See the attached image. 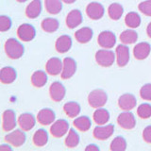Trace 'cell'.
<instances>
[{
	"label": "cell",
	"mask_w": 151,
	"mask_h": 151,
	"mask_svg": "<svg viewBox=\"0 0 151 151\" xmlns=\"http://www.w3.org/2000/svg\"><path fill=\"white\" fill-rule=\"evenodd\" d=\"M143 139L145 143L151 144V126H147L143 131Z\"/></svg>",
	"instance_id": "cell-41"
},
{
	"label": "cell",
	"mask_w": 151,
	"mask_h": 151,
	"mask_svg": "<svg viewBox=\"0 0 151 151\" xmlns=\"http://www.w3.org/2000/svg\"><path fill=\"white\" fill-rule=\"evenodd\" d=\"M139 11L146 16H151V0H145L138 5Z\"/></svg>",
	"instance_id": "cell-38"
},
{
	"label": "cell",
	"mask_w": 151,
	"mask_h": 151,
	"mask_svg": "<svg viewBox=\"0 0 151 151\" xmlns=\"http://www.w3.org/2000/svg\"><path fill=\"white\" fill-rule=\"evenodd\" d=\"M24 131L25 130H23V129L13 130L11 133H9L5 136V141H6L8 144L15 146V147H19V146H21L25 144V142L27 140V136Z\"/></svg>",
	"instance_id": "cell-4"
},
{
	"label": "cell",
	"mask_w": 151,
	"mask_h": 151,
	"mask_svg": "<svg viewBox=\"0 0 151 151\" xmlns=\"http://www.w3.org/2000/svg\"><path fill=\"white\" fill-rule=\"evenodd\" d=\"M47 79H48L47 74L45 71H42V70L35 71L31 76V83L33 86H35L37 88L44 87L47 82Z\"/></svg>",
	"instance_id": "cell-25"
},
{
	"label": "cell",
	"mask_w": 151,
	"mask_h": 151,
	"mask_svg": "<svg viewBox=\"0 0 151 151\" xmlns=\"http://www.w3.org/2000/svg\"><path fill=\"white\" fill-rule=\"evenodd\" d=\"M111 150L112 151H125L127 149V141L124 137L117 136L112 140L111 144Z\"/></svg>",
	"instance_id": "cell-36"
},
{
	"label": "cell",
	"mask_w": 151,
	"mask_h": 151,
	"mask_svg": "<svg viewBox=\"0 0 151 151\" xmlns=\"http://www.w3.org/2000/svg\"><path fill=\"white\" fill-rule=\"evenodd\" d=\"M138 40V34L135 30L127 29L123 31L120 34V41L124 45H132L135 44Z\"/></svg>",
	"instance_id": "cell-33"
},
{
	"label": "cell",
	"mask_w": 151,
	"mask_h": 151,
	"mask_svg": "<svg viewBox=\"0 0 151 151\" xmlns=\"http://www.w3.org/2000/svg\"><path fill=\"white\" fill-rule=\"evenodd\" d=\"M123 13H124V8L119 3H112L110 5V7L108 9V14L111 20H119L122 17Z\"/></svg>",
	"instance_id": "cell-32"
},
{
	"label": "cell",
	"mask_w": 151,
	"mask_h": 151,
	"mask_svg": "<svg viewBox=\"0 0 151 151\" xmlns=\"http://www.w3.org/2000/svg\"><path fill=\"white\" fill-rule=\"evenodd\" d=\"M73 125L74 127H76V129H78V130L82 132H85L91 129L92 122L88 116L83 115V116H79L76 118L73 122Z\"/></svg>",
	"instance_id": "cell-27"
},
{
	"label": "cell",
	"mask_w": 151,
	"mask_h": 151,
	"mask_svg": "<svg viewBox=\"0 0 151 151\" xmlns=\"http://www.w3.org/2000/svg\"><path fill=\"white\" fill-rule=\"evenodd\" d=\"M24 46L18 40L9 38L5 42V52L9 59L18 60L24 55Z\"/></svg>",
	"instance_id": "cell-1"
},
{
	"label": "cell",
	"mask_w": 151,
	"mask_h": 151,
	"mask_svg": "<svg viewBox=\"0 0 151 151\" xmlns=\"http://www.w3.org/2000/svg\"><path fill=\"white\" fill-rule=\"evenodd\" d=\"M140 96L145 100L151 101V83L145 84L140 90Z\"/></svg>",
	"instance_id": "cell-40"
},
{
	"label": "cell",
	"mask_w": 151,
	"mask_h": 151,
	"mask_svg": "<svg viewBox=\"0 0 151 151\" xmlns=\"http://www.w3.org/2000/svg\"><path fill=\"white\" fill-rule=\"evenodd\" d=\"M146 33H147V36L151 38V22L148 24L147 27H146Z\"/></svg>",
	"instance_id": "cell-44"
},
{
	"label": "cell",
	"mask_w": 151,
	"mask_h": 151,
	"mask_svg": "<svg viewBox=\"0 0 151 151\" xmlns=\"http://www.w3.org/2000/svg\"><path fill=\"white\" fill-rule=\"evenodd\" d=\"M42 12V2L41 0H33L27 5L26 9V15L27 18L35 19Z\"/></svg>",
	"instance_id": "cell-23"
},
{
	"label": "cell",
	"mask_w": 151,
	"mask_h": 151,
	"mask_svg": "<svg viewBox=\"0 0 151 151\" xmlns=\"http://www.w3.org/2000/svg\"><path fill=\"white\" fill-rule=\"evenodd\" d=\"M82 23V13L79 9H73L66 16V26L73 29Z\"/></svg>",
	"instance_id": "cell-19"
},
{
	"label": "cell",
	"mask_w": 151,
	"mask_h": 151,
	"mask_svg": "<svg viewBox=\"0 0 151 151\" xmlns=\"http://www.w3.org/2000/svg\"><path fill=\"white\" fill-rule=\"evenodd\" d=\"M117 123L122 129H132L136 126V119L129 111H125L120 113L117 117Z\"/></svg>",
	"instance_id": "cell-6"
},
{
	"label": "cell",
	"mask_w": 151,
	"mask_h": 151,
	"mask_svg": "<svg viewBox=\"0 0 151 151\" xmlns=\"http://www.w3.org/2000/svg\"><path fill=\"white\" fill-rule=\"evenodd\" d=\"M80 106L78 102L75 101H69L64 104L63 106V111L66 113V115L70 118H75L77 117L80 113Z\"/></svg>",
	"instance_id": "cell-28"
},
{
	"label": "cell",
	"mask_w": 151,
	"mask_h": 151,
	"mask_svg": "<svg viewBox=\"0 0 151 151\" xmlns=\"http://www.w3.org/2000/svg\"><path fill=\"white\" fill-rule=\"evenodd\" d=\"M48 142V133L44 129H38L33 135V144L36 146H45Z\"/></svg>",
	"instance_id": "cell-31"
},
{
	"label": "cell",
	"mask_w": 151,
	"mask_h": 151,
	"mask_svg": "<svg viewBox=\"0 0 151 151\" xmlns=\"http://www.w3.org/2000/svg\"><path fill=\"white\" fill-rule=\"evenodd\" d=\"M96 60L97 64L102 67H110L115 61V54L113 51L105 48L98 50L96 53Z\"/></svg>",
	"instance_id": "cell-3"
},
{
	"label": "cell",
	"mask_w": 151,
	"mask_h": 151,
	"mask_svg": "<svg viewBox=\"0 0 151 151\" xmlns=\"http://www.w3.org/2000/svg\"><path fill=\"white\" fill-rule=\"evenodd\" d=\"M63 61V72L60 74V77L63 79H68L72 78L75 75L76 71H77V63H76V60L73 58H70V57H66Z\"/></svg>",
	"instance_id": "cell-14"
},
{
	"label": "cell",
	"mask_w": 151,
	"mask_h": 151,
	"mask_svg": "<svg viewBox=\"0 0 151 151\" xmlns=\"http://www.w3.org/2000/svg\"><path fill=\"white\" fill-rule=\"evenodd\" d=\"M17 2H19V3H24V2H26L27 0H16Z\"/></svg>",
	"instance_id": "cell-46"
},
{
	"label": "cell",
	"mask_w": 151,
	"mask_h": 151,
	"mask_svg": "<svg viewBox=\"0 0 151 151\" xmlns=\"http://www.w3.org/2000/svg\"><path fill=\"white\" fill-rule=\"evenodd\" d=\"M18 124L20 126V127L25 131H28L32 129L35 127L36 124V119L33 114L31 113H23L18 118Z\"/></svg>",
	"instance_id": "cell-18"
},
{
	"label": "cell",
	"mask_w": 151,
	"mask_h": 151,
	"mask_svg": "<svg viewBox=\"0 0 151 151\" xmlns=\"http://www.w3.org/2000/svg\"><path fill=\"white\" fill-rule=\"evenodd\" d=\"M125 23L127 27L130 28H137L141 25V17L137 12H130L125 17Z\"/></svg>",
	"instance_id": "cell-34"
},
{
	"label": "cell",
	"mask_w": 151,
	"mask_h": 151,
	"mask_svg": "<svg viewBox=\"0 0 151 151\" xmlns=\"http://www.w3.org/2000/svg\"><path fill=\"white\" fill-rule=\"evenodd\" d=\"M2 129L4 131H12L16 127V115L12 110H6L2 116Z\"/></svg>",
	"instance_id": "cell-10"
},
{
	"label": "cell",
	"mask_w": 151,
	"mask_h": 151,
	"mask_svg": "<svg viewBox=\"0 0 151 151\" xmlns=\"http://www.w3.org/2000/svg\"><path fill=\"white\" fill-rule=\"evenodd\" d=\"M55 118H56L55 112L52 111L51 109H48V108L42 109V110L38 112V115H37L38 122L44 126L52 124V123L55 121Z\"/></svg>",
	"instance_id": "cell-20"
},
{
	"label": "cell",
	"mask_w": 151,
	"mask_h": 151,
	"mask_svg": "<svg viewBox=\"0 0 151 151\" xmlns=\"http://www.w3.org/2000/svg\"><path fill=\"white\" fill-rule=\"evenodd\" d=\"M9 145H1V146H0V150L1 151H12V147H11V146H9Z\"/></svg>",
	"instance_id": "cell-43"
},
{
	"label": "cell",
	"mask_w": 151,
	"mask_h": 151,
	"mask_svg": "<svg viewBox=\"0 0 151 151\" xmlns=\"http://www.w3.org/2000/svg\"><path fill=\"white\" fill-rule=\"evenodd\" d=\"M114 132V127L113 125H98L93 129V137L97 140L104 141L109 139Z\"/></svg>",
	"instance_id": "cell-9"
},
{
	"label": "cell",
	"mask_w": 151,
	"mask_h": 151,
	"mask_svg": "<svg viewBox=\"0 0 151 151\" xmlns=\"http://www.w3.org/2000/svg\"><path fill=\"white\" fill-rule=\"evenodd\" d=\"M63 68V61L60 60L59 58H57V57H53V58L49 59L45 64L46 73L51 76H58L61 74Z\"/></svg>",
	"instance_id": "cell-13"
},
{
	"label": "cell",
	"mask_w": 151,
	"mask_h": 151,
	"mask_svg": "<svg viewBox=\"0 0 151 151\" xmlns=\"http://www.w3.org/2000/svg\"><path fill=\"white\" fill-rule=\"evenodd\" d=\"M49 93L52 100L55 102H60L65 96L66 89L63 86V84H61L60 81H55L50 85Z\"/></svg>",
	"instance_id": "cell-12"
},
{
	"label": "cell",
	"mask_w": 151,
	"mask_h": 151,
	"mask_svg": "<svg viewBox=\"0 0 151 151\" xmlns=\"http://www.w3.org/2000/svg\"><path fill=\"white\" fill-rule=\"evenodd\" d=\"M93 119L97 125H106V123L110 120V112L106 109L97 108L96 111L93 112Z\"/></svg>",
	"instance_id": "cell-26"
},
{
	"label": "cell",
	"mask_w": 151,
	"mask_h": 151,
	"mask_svg": "<svg viewBox=\"0 0 151 151\" xmlns=\"http://www.w3.org/2000/svg\"><path fill=\"white\" fill-rule=\"evenodd\" d=\"M45 6L47 12L50 14H59L63 9L61 0H45Z\"/></svg>",
	"instance_id": "cell-30"
},
{
	"label": "cell",
	"mask_w": 151,
	"mask_h": 151,
	"mask_svg": "<svg viewBox=\"0 0 151 151\" xmlns=\"http://www.w3.org/2000/svg\"><path fill=\"white\" fill-rule=\"evenodd\" d=\"M116 63L118 66L124 67L129 61V48L125 45H120L115 49Z\"/></svg>",
	"instance_id": "cell-15"
},
{
	"label": "cell",
	"mask_w": 151,
	"mask_h": 151,
	"mask_svg": "<svg viewBox=\"0 0 151 151\" xmlns=\"http://www.w3.org/2000/svg\"><path fill=\"white\" fill-rule=\"evenodd\" d=\"M151 51V45L146 42H139L133 48V55L135 59L142 60L146 59L150 54Z\"/></svg>",
	"instance_id": "cell-17"
},
{
	"label": "cell",
	"mask_w": 151,
	"mask_h": 151,
	"mask_svg": "<svg viewBox=\"0 0 151 151\" xmlns=\"http://www.w3.org/2000/svg\"><path fill=\"white\" fill-rule=\"evenodd\" d=\"M137 104L136 97L131 93H124L118 99V106L123 111H131Z\"/></svg>",
	"instance_id": "cell-16"
},
{
	"label": "cell",
	"mask_w": 151,
	"mask_h": 151,
	"mask_svg": "<svg viewBox=\"0 0 151 151\" xmlns=\"http://www.w3.org/2000/svg\"><path fill=\"white\" fill-rule=\"evenodd\" d=\"M98 45L105 49H111L116 44V36L113 32L105 30L98 35Z\"/></svg>",
	"instance_id": "cell-7"
},
{
	"label": "cell",
	"mask_w": 151,
	"mask_h": 151,
	"mask_svg": "<svg viewBox=\"0 0 151 151\" xmlns=\"http://www.w3.org/2000/svg\"><path fill=\"white\" fill-rule=\"evenodd\" d=\"M55 47L56 50L59 52V53H66L68 52L71 47H72V39L71 37L68 35H61L60 37H59L56 41L55 44Z\"/></svg>",
	"instance_id": "cell-21"
},
{
	"label": "cell",
	"mask_w": 151,
	"mask_h": 151,
	"mask_svg": "<svg viewBox=\"0 0 151 151\" xmlns=\"http://www.w3.org/2000/svg\"><path fill=\"white\" fill-rule=\"evenodd\" d=\"M86 13L89 18L92 20H99L101 19L105 13V9L100 3L98 2H91L86 7Z\"/></svg>",
	"instance_id": "cell-11"
},
{
	"label": "cell",
	"mask_w": 151,
	"mask_h": 151,
	"mask_svg": "<svg viewBox=\"0 0 151 151\" xmlns=\"http://www.w3.org/2000/svg\"><path fill=\"white\" fill-rule=\"evenodd\" d=\"M17 36L23 42H30L36 36V30L30 24H23L17 28Z\"/></svg>",
	"instance_id": "cell-5"
},
{
	"label": "cell",
	"mask_w": 151,
	"mask_h": 151,
	"mask_svg": "<svg viewBox=\"0 0 151 151\" xmlns=\"http://www.w3.org/2000/svg\"><path fill=\"white\" fill-rule=\"evenodd\" d=\"M41 27L45 32L53 33V32L58 30V28L60 27V23H59L58 20H57V19L48 17V18L44 19V20L42 21Z\"/></svg>",
	"instance_id": "cell-29"
},
{
	"label": "cell",
	"mask_w": 151,
	"mask_h": 151,
	"mask_svg": "<svg viewBox=\"0 0 151 151\" xmlns=\"http://www.w3.org/2000/svg\"><path fill=\"white\" fill-rule=\"evenodd\" d=\"M69 123L64 119L55 121L50 127V133L55 138H61L69 131Z\"/></svg>",
	"instance_id": "cell-8"
},
{
	"label": "cell",
	"mask_w": 151,
	"mask_h": 151,
	"mask_svg": "<svg viewBox=\"0 0 151 151\" xmlns=\"http://www.w3.org/2000/svg\"><path fill=\"white\" fill-rule=\"evenodd\" d=\"M65 145L69 148H74L76 146H78L79 144V136L76 132L74 129H70L68 131V135L65 138Z\"/></svg>",
	"instance_id": "cell-35"
},
{
	"label": "cell",
	"mask_w": 151,
	"mask_h": 151,
	"mask_svg": "<svg viewBox=\"0 0 151 151\" xmlns=\"http://www.w3.org/2000/svg\"><path fill=\"white\" fill-rule=\"evenodd\" d=\"M137 114L142 119H148L151 117V105L148 103H144L137 109Z\"/></svg>",
	"instance_id": "cell-37"
},
{
	"label": "cell",
	"mask_w": 151,
	"mask_h": 151,
	"mask_svg": "<svg viewBox=\"0 0 151 151\" xmlns=\"http://www.w3.org/2000/svg\"><path fill=\"white\" fill-rule=\"evenodd\" d=\"M86 151H98L99 150V147L96 145H89L88 146H86V148H85Z\"/></svg>",
	"instance_id": "cell-42"
},
{
	"label": "cell",
	"mask_w": 151,
	"mask_h": 151,
	"mask_svg": "<svg viewBox=\"0 0 151 151\" xmlns=\"http://www.w3.org/2000/svg\"><path fill=\"white\" fill-rule=\"evenodd\" d=\"M108 101V96L105 91L100 89L93 90L88 96V102L93 108H102L106 105Z\"/></svg>",
	"instance_id": "cell-2"
},
{
	"label": "cell",
	"mask_w": 151,
	"mask_h": 151,
	"mask_svg": "<svg viewBox=\"0 0 151 151\" xmlns=\"http://www.w3.org/2000/svg\"><path fill=\"white\" fill-rule=\"evenodd\" d=\"M12 27V20L9 16L1 15L0 16V30L2 32L8 31Z\"/></svg>",
	"instance_id": "cell-39"
},
{
	"label": "cell",
	"mask_w": 151,
	"mask_h": 151,
	"mask_svg": "<svg viewBox=\"0 0 151 151\" xmlns=\"http://www.w3.org/2000/svg\"><path fill=\"white\" fill-rule=\"evenodd\" d=\"M93 35V31L92 28L85 27L77 30L75 33V38L80 44H87L92 40Z\"/></svg>",
	"instance_id": "cell-24"
},
{
	"label": "cell",
	"mask_w": 151,
	"mask_h": 151,
	"mask_svg": "<svg viewBox=\"0 0 151 151\" xmlns=\"http://www.w3.org/2000/svg\"><path fill=\"white\" fill-rule=\"evenodd\" d=\"M17 78V73L14 68L11 66H6L1 69L0 72V80L3 84H11Z\"/></svg>",
	"instance_id": "cell-22"
},
{
	"label": "cell",
	"mask_w": 151,
	"mask_h": 151,
	"mask_svg": "<svg viewBox=\"0 0 151 151\" xmlns=\"http://www.w3.org/2000/svg\"><path fill=\"white\" fill-rule=\"evenodd\" d=\"M63 2H64V3H66V4H73V3H75L77 0H61Z\"/></svg>",
	"instance_id": "cell-45"
}]
</instances>
